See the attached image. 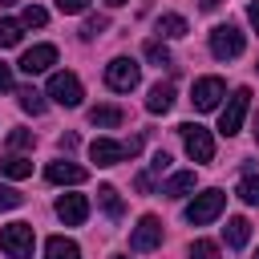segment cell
I'll use <instances>...</instances> for the list:
<instances>
[{"instance_id": "6da1fadb", "label": "cell", "mask_w": 259, "mask_h": 259, "mask_svg": "<svg viewBox=\"0 0 259 259\" xmlns=\"http://www.w3.org/2000/svg\"><path fill=\"white\" fill-rule=\"evenodd\" d=\"M223 206H227V194L219 186H210V190H202V194H194L186 202V223L190 227H206V223H214L223 214Z\"/></svg>"}, {"instance_id": "7a4b0ae2", "label": "cell", "mask_w": 259, "mask_h": 259, "mask_svg": "<svg viewBox=\"0 0 259 259\" xmlns=\"http://www.w3.org/2000/svg\"><path fill=\"white\" fill-rule=\"evenodd\" d=\"M142 150V138H130V142H113V138H93L89 142V158L97 166H117L125 158H134Z\"/></svg>"}, {"instance_id": "3957f363", "label": "cell", "mask_w": 259, "mask_h": 259, "mask_svg": "<svg viewBox=\"0 0 259 259\" xmlns=\"http://www.w3.org/2000/svg\"><path fill=\"white\" fill-rule=\"evenodd\" d=\"M138 81H142V65L134 57H113L105 65V85L113 93H130V89H138Z\"/></svg>"}, {"instance_id": "277c9868", "label": "cell", "mask_w": 259, "mask_h": 259, "mask_svg": "<svg viewBox=\"0 0 259 259\" xmlns=\"http://www.w3.org/2000/svg\"><path fill=\"white\" fill-rule=\"evenodd\" d=\"M247 109H251V89L243 85V89H235V93L227 97V105H223V113H219V134L235 138V134L243 130V117H247Z\"/></svg>"}, {"instance_id": "5b68a950", "label": "cell", "mask_w": 259, "mask_h": 259, "mask_svg": "<svg viewBox=\"0 0 259 259\" xmlns=\"http://www.w3.org/2000/svg\"><path fill=\"white\" fill-rule=\"evenodd\" d=\"M32 243H36V235L28 223H8L0 231V251L8 259H32Z\"/></svg>"}, {"instance_id": "8992f818", "label": "cell", "mask_w": 259, "mask_h": 259, "mask_svg": "<svg viewBox=\"0 0 259 259\" xmlns=\"http://www.w3.org/2000/svg\"><path fill=\"white\" fill-rule=\"evenodd\" d=\"M45 97H53V101H57V105H65V109H77V105H81V97H85V89H81L77 73H53V77H49Z\"/></svg>"}, {"instance_id": "52a82bcc", "label": "cell", "mask_w": 259, "mask_h": 259, "mask_svg": "<svg viewBox=\"0 0 259 259\" xmlns=\"http://www.w3.org/2000/svg\"><path fill=\"white\" fill-rule=\"evenodd\" d=\"M247 49V40H243V32L235 28V24H219V28H210V53L219 57V61H231V57H239Z\"/></svg>"}, {"instance_id": "ba28073f", "label": "cell", "mask_w": 259, "mask_h": 259, "mask_svg": "<svg viewBox=\"0 0 259 259\" xmlns=\"http://www.w3.org/2000/svg\"><path fill=\"white\" fill-rule=\"evenodd\" d=\"M178 130H182L186 154H190L194 162H210V158H214V138H210V130H202L198 121H186V125H178Z\"/></svg>"}, {"instance_id": "9c48e42d", "label": "cell", "mask_w": 259, "mask_h": 259, "mask_svg": "<svg viewBox=\"0 0 259 259\" xmlns=\"http://www.w3.org/2000/svg\"><path fill=\"white\" fill-rule=\"evenodd\" d=\"M227 97V85L219 81V77H198L194 81V89H190V101H194V109L198 113H210V109H219V101Z\"/></svg>"}, {"instance_id": "30bf717a", "label": "cell", "mask_w": 259, "mask_h": 259, "mask_svg": "<svg viewBox=\"0 0 259 259\" xmlns=\"http://www.w3.org/2000/svg\"><path fill=\"white\" fill-rule=\"evenodd\" d=\"M158 243H162V219L158 214H142L138 227L130 231V247L134 251H154Z\"/></svg>"}, {"instance_id": "8fae6325", "label": "cell", "mask_w": 259, "mask_h": 259, "mask_svg": "<svg viewBox=\"0 0 259 259\" xmlns=\"http://www.w3.org/2000/svg\"><path fill=\"white\" fill-rule=\"evenodd\" d=\"M57 219H61L65 227H81V223L89 219V198H85V194H61V198H57Z\"/></svg>"}, {"instance_id": "7c38bea8", "label": "cell", "mask_w": 259, "mask_h": 259, "mask_svg": "<svg viewBox=\"0 0 259 259\" xmlns=\"http://www.w3.org/2000/svg\"><path fill=\"white\" fill-rule=\"evenodd\" d=\"M49 65H57V45H32V49H24V57H20V69H24L28 77L45 73Z\"/></svg>"}, {"instance_id": "4fadbf2b", "label": "cell", "mask_w": 259, "mask_h": 259, "mask_svg": "<svg viewBox=\"0 0 259 259\" xmlns=\"http://www.w3.org/2000/svg\"><path fill=\"white\" fill-rule=\"evenodd\" d=\"M45 178L57 182V186H81V182L89 178V170L77 166V162H49V166H45Z\"/></svg>"}, {"instance_id": "5bb4252c", "label": "cell", "mask_w": 259, "mask_h": 259, "mask_svg": "<svg viewBox=\"0 0 259 259\" xmlns=\"http://www.w3.org/2000/svg\"><path fill=\"white\" fill-rule=\"evenodd\" d=\"M223 239H227V247H231V251H243V247H247V239H251V223H247L243 214L227 219V227H223Z\"/></svg>"}, {"instance_id": "9a60e30c", "label": "cell", "mask_w": 259, "mask_h": 259, "mask_svg": "<svg viewBox=\"0 0 259 259\" xmlns=\"http://www.w3.org/2000/svg\"><path fill=\"white\" fill-rule=\"evenodd\" d=\"M121 121H125V113L117 105H93L89 109V125H97V130H117Z\"/></svg>"}, {"instance_id": "2e32d148", "label": "cell", "mask_w": 259, "mask_h": 259, "mask_svg": "<svg viewBox=\"0 0 259 259\" xmlns=\"http://www.w3.org/2000/svg\"><path fill=\"white\" fill-rule=\"evenodd\" d=\"M190 190H194V170H178V174H170L162 182V194L166 198H186Z\"/></svg>"}, {"instance_id": "e0dca14e", "label": "cell", "mask_w": 259, "mask_h": 259, "mask_svg": "<svg viewBox=\"0 0 259 259\" xmlns=\"http://www.w3.org/2000/svg\"><path fill=\"white\" fill-rule=\"evenodd\" d=\"M170 105H174V85H170V81H158V85L150 89V97H146V109H150V113H166Z\"/></svg>"}, {"instance_id": "ac0fdd59", "label": "cell", "mask_w": 259, "mask_h": 259, "mask_svg": "<svg viewBox=\"0 0 259 259\" xmlns=\"http://www.w3.org/2000/svg\"><path fill=\"white\" fill-rule=\"evenodd\" d=\"M45 259H81V247L73 239H65V235H53L45 243Z\"/></svg>"}, {"instance_id": "d6986e66", "label": "cell", "mask_w": 259, "mask_h": 259, "mask_svg": "<svg viewBox=\"0 0 259 259\" xmlns=\"http://www.w3.org/2000/svg\"><path fill=\"white\" fill-rule=\"evenodd\" d=\"M0 174L20 182V178H28V174H32V162H28V158H20V154H4V158H0Z\"/></svg>"}, {"instance_id": "ffe728a7", "label": "cell", "mask_w": 259, "mask_h": 259, "mask_svg": "<svg viewBox=\"0 0 259 259\" xmlns=\"http://www.w3.org/2000/svg\"><path fill=\"white\" fill-rule=\"evenodd\" d=\"M154 28H158V36H170V40H174V36H186V20H182L178 12L158 16V24H154Z\"/></svg>"}, {"instance_id": "44dd1931", "label": "cell", "mask_w": 259, "mask_h": 259, "mask_svg": "<svg viewBox=\"0 0 259 259\" xmlns=\"http://www.w3.org/2000/svg\"><path fill=\"white\" fill-rule=\"evenodd\" d=\"M97 202H101V210H105L109 219H121V210H125V206H121V194H117L113 186H97Z\"/></svg>"}, {"instance_id": "7402d4cb", "label": "cell", "mask_w": 259, "mask_h": 259, "mask_svg": "<svg viewBox=\"0 0 259 259\" xmlns=\"http://www.w3.org/2000/svg\"><path fill=\"white\" fill-rule=\"evenodd\" d=\"M16 97H20V109H24V113H32V117H40V113H45V93H36L32 85H24Z\"/></svg>"}, {"instance_id": "603a6c76", "label": "cell", "mask_w": 259, "mask_h": 259, "mask_svg": "<svg viewBox=\"0 0 259 259\" xmlns=\"http://www.w3.org/2000/svg\"><path fill=\"white\" fill-rule=\"evenodd\" d=\"M20 36H24V24L20 20H0V49L20 45Z\"/></svg>"}, {"instance_id": "cb8c5ba5", "label": "cell", "mask_w": 259, "mask_h": 259, "mask_svg": "<svg viewBox=\"0 0 259 259\" xmlns=\"http://www.w3.org/2000/svg\"><path fill=\"white\" fill-rule=\"evenodd\" d=\"M20 24H24V28H40V24H49V12H45L40 4H28V8L20 12Z\"/></svg>"}, {"instance_id": "d4e9b609", "label": "cell", "mask_w": 259, "mask_h": 259, "mask_svg": "<svg viewBox=\"0 0 259 259\" xmlns=\"http://www.w3.org/2000/svg\"><path fill=\"white\" fill-rule=\"evenodd\" d=\"M239 198L251 202V206H259V174H247V178L239 182Z\"/></svg>"}, {"instance_id": "484cf974", "label": "cell", "mask_w": 259, "mask_h": 259, "mask_svg": "<svg viewBox=\"0 0 259 259\" xmlns=\"http://www.w3.org/2000/svg\"><path fill=\"white\" fill-rule=\"evenodd\" d=\"M146 61H154V65L162 69V65H170V49H166L162 40H146Z\"/></svg>"}, {"instance_id": "4316f807", "label": "cell", "mask_w": 259, "mask_h": 259, "mask_svg": "<svg viewBox=\"0 0 259 259\" xmlns=\"http://www.w3.org/2000/svg\"><path fill=\"white\" fill-rule=\"evenodd\" d=\"M105 28H109V20H105V16H89V20L81 24V40H93V36H101Z\"/></svg>"}, {"instance_id": "83f0119b", "label": "cell", "mask_w": 259, "mask_h": 259, "mask_svg": "<svg viewBox=\"0 0 259 259\" xmlns=\"http://www.w3.org/2000/svg\"><path fill=\"white\" fill-rule=\"evenodd\" d=\"M190 259H219V247L210 239H194L190 243Z\"/></svg>"}, {"instance_id": "f1b7e54d", "label": "cell", "mask_w": 259, "mask_h": 259, "mask_svg": "<svg viewBox=\"0 0 259 259\" xmlns=\"http://www.w3.org/2000/svg\"><path fill=\"white\" fill-rule=\"evenodd\" d=\"M20 202H24V194L16 186H0V210H16Z\"/></svg>"}, {"instance_id": "f546056e", "label": "cell", "mask_w": 259, "mask_h": 259, "mask_svg": "<svg viewBox=\"0 0 259 259\" xmlns=\"http://www.w3.org/2000/svg\"><path fill=\"white\" fill-rule=\"evenodd\" d=\"M32 142H36L32 130H12V134H8V146H12V150H32Z\"/></svg>"}, {"instance_id": "4dcf8cb0", "label": "cell", "mask_w": 259, "mask_h": 259, "mask_svg": "<svg viewBox=\"0 0 259 259\" xmlns=\"http://www.w3.org/2000/svg\"><path fill=\"white\" fill-rule=\"evenodd\" d=\"M85 8H89V0H57V12H65V16L85 12Z\"/></svg>"}, {"instance_id": "1f68e13d", "label": "cell", "mask_w": 259, "mask_h": 259, "mask_svg": "<svg viewBox=\"0 0 259 259\" xmlns=\"http://www.w3.org/2000/svg\"><path fill=\"white\" fill-rule=\"evenodd\" d=\"M162 170H170V154H166V150L154 154V162H150V174H162Z\"/></svg>"}, {"instance_id": "d6a6232c", "label": "cell", "mask_w": 259, "mask_h": 259, "mask_svg": "<svg viewBox=\"0 0 259 259\" xmlns=\"http://www.w3.org/2000/svg\"><path fill=\"white\" fill-rule=\"evenodd\" d=\"M8 89H12V69L0 61V93H8Z\"/></svg>"}, {"instance_id": "836d02e7", "label": "cell", "mask_w": 259, "mask_h": 259, "mask_svg": "<svg viewBox=\"0 0 259 259\" xmlns=\"http://www.w3.org/2000/svg\"><path fill=\"white\" fill-rule=\"evenodd\" d=\"M134 186H138V190H142V194H146V190H150V186H154V174H150V170H146V174H138V178H134Z\"/></svg>"}, {"instance_id": "e575fe53", "label": "cell", "mask_w": 259, "mask_h": 259, "mask_svg": "<svg viewBox=\"0 0 259 259\" xmlns=\"http://www.w3.org/2000/svg\"><path fill=\"white\" fill-rule=\"evenodd\" d=\"M61 150H77V134H61Z\"/></svg>"}, {"instance_id": "d590c367", "label": "cell", "mask_w": 259, "mask_h": 259, "mask_svg": "<svg viewBox=\"0 0 259 259\" xmlns=\"http://www.w3.org/2000/svg\"><path fill=\"white\" fill-rule=\"evenodd\" d=\"M247 20H251V24H255V32H259V0L247 8Z\"/></svg>"}, {"instance_id": "8d00e7d4", "label": "cell", "mask_w": 259, "mask_h": 259, "mask_svg": "<svg viewBox=\"0 0 259 259\" xmlns=\"http://www.w3.org/2000/svg\"><path fill=\"white\" fill-rule=\"evenodd\" d=\"M198 8H202V12H214V8H219V0H198Z\"/></svg>"}, {"instance_id": "74e56055", "label": "cell", "mask_w": 259, "mask_h": 259, "mask_svg": "<svg viewBox=\"0 0 259 259\" xmlns=\"http://www.w3.org/2000/svg\"><path fill=\"white\" fill-rule=\"evenodd\" d=\"M105 4H109V8H121V4H130V0H105Z\"/></svg>"}, {"instance_id": "f35d334b", "label": "cell", "mask_w": 259, "mask_h": 259, "mask_svg": "<svg viewBox=\"0 0 259 259\" xmlns=\"http://www.w3.org/2000/svg\"><path fill=\"white\" fill-rule=\"evenodd\" d=\"M12 4H16V0H0V8H12Z\"/></svg>"}, {"instance_id": "ab89813d", "label": "cell", "mask_w": 259, "mask_h": 259, "mask_svg": "<svg viewBox=\"0 0 259 259\" xmlns=\"http://www.w3.org/2000/svg\"><path fill=\"white\" fill-rule=\"evenodd\" d=\"M113 259H125V255H113Z\"/></svg>"}, {"instance_id": "60d3db41", "label": "cell", "mask_w": 259, "mask_h": 259, "mask_svg": "<svg viewBox=\"0 0 259 259\" xmlns=\"http://www.w3.org/2000/svg\"><path fill=\"white\" fill-rule=\"evenodd\" d=\"M255 259H259V251H255Z\"/></svg>"}, {"instance_id": "b9f144b4", "label": "cell", "mask_w": 259, "mask_h": 259, "mask_svg": "<svg viewBox=\"0 0 259 259\" xmlns=\"http://www.w3.org/2000/svg\"><path fill=\"white\" fill-rule=\"evenodd\" d=\"M255 69H259V65H255Z\"/></svg>"}]
</instances>
